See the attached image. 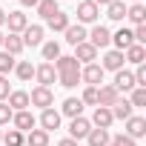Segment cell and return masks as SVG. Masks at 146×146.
Wrapping results in <instances>:
<instances>
[{
	"label": "cell",
	"instance_id": "cell-39",
	"mask_svg": "<svg viewBox=\"0 0 146 146\" xmlns=\"http://www.w3.org/2000/svg\"><path fill=\"white\" fill-rule=\"evenodd\" d=\"M112 146H137V140H132L129 135H123V132H117V135L112 137Z\"/></svg>",
	"mask_w": 146,
	"mask_h": 146
},
{
	"label": "cell",
	"instance_id": "cell-26",
	"mask_svg": "<svg viewBox=\"0 0 146 146\" xmlns=\"http://www.w3.org/2000/svg\"><path fill=\"white\" fill-rule=\"evenodd\" d=\"M126 17H129L135 26H143V23H146V6H143V3H132V6H126Z\"/></svg>",
	"mask_w": 146,
	"mask_h": 146
},
{
	"label": "cell",
	"instance_id": "cell-11",
	"mask_svg": "<svg viewBox=\"0 0 146 146\" xmlns=\"http://www.w3.org/2000/svg\"><path fill=\"white\" fill-rule=\"evenodd\" d=\"M123 52H117V49H109L106 54H103V63H100V69L103 72H120L123 69Z\"/></svg>",
	"mask_w": 146,
	"mask_h": 146
},
{
	"label": "cell",
	"instance_id": "cell-21",
	"mask_svg": "<svg viewBox=\"0 0 146 146\" xmlns=\"http://www.w3.org/2000/svg\"><path fill=\"white\" fill-rule=\"evenodd\" d=\"M69 23H72L69 12H54V15L46 20V26H49L52 32H66V29H69Z\"/></svg>",
	"mask_w": 146,
	"mask_h": 146
},
{
	"label": "cell",
	"instance_id": "cell-45",
	"mask_svg": "<svg viewBox=\"0 0 146 146\" xmlns=\"http://www.w3.org/2000/svg\"><path fill=\"white\" fill-rule=\"evenodd\" d=\"M3 23H6V12H3V9H0V26H3Z\"/></svg>",
	"mask_w": 146,
	"mask_h": 146
},
{
	"label": "cell",
	"instance_id": "cell-24",
	"mask_svg": "<svg viewBox=\"0 0 146 146\" xmlns=\"http://www.w3.org/2000/svg\"><path fill=\"white\" fill-rule=\"evenodd\" d=\"M123 60H129V63H135V66L146 63V46H140V43H132V46L123 52Z\"/></svg>",
	"mask_w": 146,
	"mask_h": 146
},
{
	"label": "cell",
	"instance_id": "cell-2",
	"mask_svg": "<svg viewBox=\"0 0 146 146\" xmlns=\"http://www.w3.org/2000/svg\"><path fill=\"white\" fill-rule=\"evenodd\" d=\"M75 15H78V23H80V26H89V23L95 26V23H98V17H100V9L92 3V0H80Z\"/></svg>",
	"mask_w": 146,
	"mask_h": 146
},
{
	"label": "cell",
	"instance_id": "cell-22",
	"mask_svg": "<svg viewBox=\"0 0 146 146\" xmlns=\"http://www.w3.org/2000/svg\"><path fill=\"white\" fill-rule=\"evenodd\" d=\"M112 43H115V49H117V52H126V49L135 43V37H132V29H117V32L112 35Z\"/></svg>",
	"mask_w": 146,
	"mask_h": 146
},
{
	"label": "cell",
	"instance_id": "cell-5",
	"mask_svg": "<svg viewBox=\"0 0 146 146\" xmlns=\"http://www.w3.org/2000/svg\"><path fill=\"white\" fill-rule=\"evenodd\" d=\"M35 80H37V86H46V89H52V83L57 80V72H54V66L52 63H40V66H35Z\"/></svg>",
	"mask_w": 146,
	"mask_h": 146
},
{
	"label": "cell",
	"instance_id": "cell-35",
	"mask_svg": "<svg viewBox=\"0 0 146 146\" xmlns=\"http://www.w3.org/2000/svg\"><path fill=\"white\" fill-rule=\"evenodd\" d=\"M15 63H17V60H15L9 52H3V49H0V75L6 78L9 72H15Z\"/></svg>",
	"mask_w": 146,
	"mask_h": 146
},
{
	"label": "cell",
	"instance_id": "cell-30",
	"mask_svg": "<svg viewBox=\"0 0 146 146\" xmlns=\"http://www.w3.org/2000/svg\"><path fill=\"white\" fill-rule=\"evenodd\" d=\"M15 75L26 83V80H32L35 78V66H32V60H17L15 63Z\"/></svg>",
	"mask_w": 146,
	"mask_h": 146
},
{
	"label": "cell",
	"instance_id": "cell-31",
	"mask_svg": "<svg viewBox=\"0 0 146 146\" xmlns=\"http://www.w3.org/2000/svg\"><path fill=\"white\" fill-rule=\"evenodd\" d=\"M35 9H37V15H40L43 20H49V17H52L54 12H60V6H57V0H40V3H37Z\"/></svg>",
	"mask_w": 146,
	"mask_h": 146
},
{
	"label": "cell",
	"instance_id": "cell-42",
	"mask_svg": "<svg viewBox=\"0 0 146 146\" xmlns=\"http://www.w3.org/2000/svg\"><path fill=\"white\" fill-rule=\"evenodd\" d=\"M57 146H80V143L72 140V137H63V140H57Z\"/></svg>",
	"mask_w": 146,
	"mask_h": 146
},
{
	"label": "cell",
	"instance_id": "cell-28",
	"mask_svg": "<svg viewBox=\"0 0 146 146\" xmlns=\"http://www.w3.org/2000/svg\"><path fill=\"white\" fill-rule=\"evenodd\" d=\"M106 17L115 20V23H120L126 17V3H123V0H112V3L106 6Z\"/></svg>",
	"mask_w": 146,
	"mask_h": 146
},
{
	"label": "cell",
	"instance_id": "cell-14",
	"mask_svg": "<svg viewBox=\"0 0 146 146\" xmlns=\"http://www.w3.org/2000/svg\"><path fill=\"white\" fill-rule=\"evenodd\" d=\"M6 103H9V109H12V112H23V109H29V92L15 89V92H9Z\"/></svg>",
	"mask_w": 146,
	"mask_h": 146
},
{
	"label": "cell",
	"instance_id": "cell-15",
	"mask_svg": "<svg viewBox=\"0 0 146 146\" xmlns=\"http://www.w3.org/2000/svg\"><path fill=\"white\" fill-rule=\"evenodd\" d=\"M109 112H112V117H115V120H129V117L135 115V109H132V103H129L126 98H117V100H115V106H109Z\"/></svg>",
	"mask_w": 146,
	"mask_h": 146
},
{
	"label": "cell",
	"instance_id": "cell-18",
	"mask_svg": "<svg viewBox=\"0 0 146 146\" xmlns=\"http://www.w3.org/2000/svg\"><path fill=\"white\" fill-rule=\"evenodd\" d=\"M63 35H66V43H69V46H78V43L86 40L89 32H86V26H80V23H69V29H66Z\"/></svg>",
	"mask_w": 146,
	"mask_h": 146
},
{
	"label": "cell",
	"instance_id": "cell-20",
	"mask_svg": "<svg viewBox=\"0 0 146 146\" xmlns=\"http://www.w3.org/2000/svg\"><path fill=\"white\" fill-rule=\"evenodd\" d=\"M60 115H66L69 120H72V117H80V115H83V103H80V98H66L63 106H60Z\"/></svg>",
	"mask_w": 146,
	"mask_h": 146
},
{
	"label": "cell",
	"instance_id": "cell-8",
	"mask_svg": "<svg viewBox=\"0 0 146 146\" xmlns=\"http://www.w3.org/2000/svg\"><path fill=\"white\" fill-rule=\"evenodd\" d=\"M126 123V132L123 135H129L132 140H140L143 135H146V117H140V115H132L129 120H123Z\"/></svg>",
	"mask_w": 146,
	"mask_h": 146
},
{
	"label": "cell",
	"instance_id": "cell-43",
	"mask_svg": "<svg viewBox=\"0 0 146 146\" xmlns=\"http://www.w3.org/2000/svg\"><path fill=\"white\" fill-rule=\"evenodd\" d=\"M92 3H95V6L100 9V6H109V3H112V0H92Z\"/></svg>",
	"mask_w": 146,
	"mask_h": 146
},
{
	"label": "cell",
	"instance_id": "cell-47",
	"mask_svg": "<svg viewBox=\"0 0 146 146\" xmlns=\"http://www.w3.org/2000/svg\"><path fill=\"white\" fill-rule=\"evenodd\" d=\"M0 140H3V132H0Z\"/></svg>",
	"mask_w": 146,
	"mask_h": 146
},
{
	"label": "cell",
	"instance_id": "cell-19",
	"mask_svg": "<svg viewBox=\"0 0 146 146\" xmlns=\"http://www.w3.org/2000/svg\"><path fill=\"white\" fill-rule=\"evenodd\" d=\"M117 92H132L135 89V75L132 72H126V69H120V72H115V83H112Z\"/></svg>",
	"mask_w": 146,
	"mask_h": 146
},
{
	"label": "cell",
	"instance_id": "cell-38",
	"mask_svg": "<svg viewBox=\"0 0 146 146\" xmlns=\"http://www.w3.org/2000/svg\"><path fill=\"white\" fill-rule=\"evenodd\" d=\"M132 75H135V86H140V89H146V63H140L135 72H132Z\"/></svg>",
	"mask_w": 146,
	"mask_h": 146
},
{
	"label": "cell",
	"instance_id": "cell-46",
	"mask_svg": "<svg viewBox=\"0 0 146 146\" xmlns=\"http://www.w3.org/2000/svg\"><path fill=\"white\" fill-rule=\"evenodd\" d=\"M3 37H6V35H3V32H0V49H3Z\"/></svg>",
	"mask_w": 146,
	"mask_h": 146
},
{
	"label": "cell",
	"instance_id": "cell-1",
	"mask_svg": "<svg viewBox=\"0 0 146 146\" xmlns=\"http://www.w3.org/2000/svg\"><path fill=\"white\" fill-rule=\"evenodd\" d=\"M29 106H37L40 112H43V109H52V106H54V92L46 89V86H35L32 95H29Z\"/></svg>",
	"mask_w": 146,
	"mask_h": 146
},
{
	"label": "cell",
	"instance_id": "cell-17",
	"mask_svg": "<svg viewBox=\"0 0 146 146\" xmlns=\"http://www.w3.org/2000/svg\"><path fill=\"white\" fill-rule=\"evenodd\" d=\"M117 98H120V92H117L112 83H109V86H98V106H106V109H109V106H115Z\"/></svg>",
	"mask_w": 146,
	"mask_h": 146
},
{
	"label": "cell",
	"instance_id": "cell-9",
	"mask_svg": "<svg viewBox=\"0 0 146 146\" xmlns=\"http://www.w3.org/2000/svg\"><path fill=\"white\" fill-rule=\"evenodd\" d=\"M72 57H75L78 63H95V60H98V49H95L89 40H83V43L75 46V54H72Z\"/></svg>",
	"mask_w": 146,
	"mask_h": 146
},
{
	"label": "cell",
	"instance_id": "cell-48",
	"mask_svg": "<svg viewBox=\"0 0 146 146\" xmlns=\"http://www.w3.org/2000/svg\"><path fill=\"white\" fill-rule=\"evenodd\" d=\"M132 3H140V0H132Z\"/></svg>",
	"mask_w": 146,
	"mask_h": 146
},
{
	"label": "cell",
	"instance_id": "cell-49",
	"mask_svg": "<svg viewBox=\"0 0 146 146\" xmlns=\"http://www.w3.org/2000/svg\"><path fill=\"white\" fill-rule=\"evenodd\" d=\"M109 146H112V140H109Z\"/></svg>",
	"mask_w": 146,
	"mask_h": 146
},
{
	"label": "cell",
	"instance_id": "cell-12",
	"mask_svg": "<svg viewBox=\"0 0 146 146\" xmlns=\"http://www.w3.org/2000/svg\"><path fill=\"white\" fill-rule=\"evenodd\" d=\"M60 120H63V115H60L57 109H43V112H40V129H43V132L60 129Z\"/></svg>",
	"mask_w": 146,
	"mask_h": 146
},
{
	"label": "cell",
	"instance_id": "cell-33",
	"mask_svg": "<svg viewBox=\"0 0 146 146\" xmlns=\"http://www.w3.org/2000/svg\"><path fill=\"white\" fill-rule=\"evenodd\" d=\"M3 143L6 146H26V135L17 129H9V132H3Z\"/></svg>",
	"mask_w": 146,
	"mask_h": 146
},
{
	"label": "cell",
	"instance_id": "cell-40",
	"mask_svg": "<svg viewBox=\"0 0 146 146\" xmlns=\"http://www.w3.org/2000/svg\"><path fill=\"white\" fill-rule=\"evenodd\" d=\"M12 109H9V103L3 100V103H0V126H6V123H12Z\"/></svg>",
	"mask_w": 146,
	"mask_h": 146
},
{
	"label": "cell",
	"instance_id": "cell-34",
	"mask_svg": "<svg viewBox=\"0 0 146 146\" xmlns=\"http://www.w3.org/2000/svg\"><path fill=\"white\" fill-rule=\"evenodd\" d=\"M57 80H60V86H66V89H75V86L80 83V69H78V72H63V75H57Z\"/></svg>",
	"mask_w": 146,
	"mask_h": 146
},
{
	"label": "cell",
	"instance_id": "cell-36",
	"mask_svg": "<svg viewBox=\"0 0 146 146\" xmlns=\"http://www.w3.org/2000/svg\"><path fill=\"white\" fill-rule=\"evenodd\" d=\"M129 103H132V109H143V106H146V89L135 86V89H132V98H129Z\"/></svg>",
	"mask_w": 146,
	"mask_h": 146
},
{
	"label": "cell",
	"instance_id": "cell-32",
	"mask_svg": "<svg viewBox=\"0 0 146 146\" xmlns=\"http://www.w3.org/2000/svg\"><path fill=\"white\" fill-rule=\"evenodd\" d=\"M40 52H43V60H46V63H52V60H57V57L63 54L57 40H49V43H43V49H40Z\"/></svg>",
	"mask_w": 146,
	"mask_h": 146
},
{
	"label": "cell",
	"instance_id": "cell-29",
	"mask_svg": "<svg viewBox=\"0 0 146 146\" xmlns=\"http://www.w3.org/2000/svg\"><path fill=\"white\" fill-rule=\"evenodd\" d=\"M26 146H49V132H43V129L26 132Z\"/></svg>",
	"mask_w": 146,
	"mask_h": 146
},
{
	"label": "cell",
	"instance_id": "cell-10",
	"mask_svg": "<svg viewBox=\"0 0 146 146\" xmlns=\"http://www.w3.org/2000/svg\"><path fill=\"white\" fill-rule=\"evenodd\" d=\"M43 35H46L43 26H37V23L32 26V23H29V26L23 29L20 37H23V46H43Z\"/></svg>",
	"mask_w": 146,
	"mask_h": 146
},
{
	"label": "cell",
	"instance_id": "cell-41",
	"mask_svg": "<svg viewBox=\"0 0 146 146\" xmlns=\"http://www.w3.org/2000/svg\"><path fill=\"white\" fill-rule=\"evenodd\" d=\"M9 92H12V89H9V78H3V75H0V103L9 98Z\"/></svg>",
	"mask_w": 146,
	"mask_h": 146
},
{
	"label": "cell",
	"instance_id": "cell-23",
	"mask_svg": "<svg viewBox=\"0 0 146 146\" xmlns=\"http://www.w3.org/2000/svg\"><path fill=\"white\" fill-rule=\"evenodd\" d=\"M23 49H26V46H23V37H20V35H12V32H9V35L3 37V52H9L12 57H17Z\"/></svg>",
	"mask_w": 146,
	"mask_h": 146
},
{
	"label": "cell",
	"instance_id": "cell-25",
	"mask_svg": "<svg viewBox=\"0 0 146 146\" xmlns=\"http://www.w3.org/2000/svg\"><path fill=\"white\" fill-rule=\"evenodd\" d=\"M52 66H54V72H57V75H63V72H78V69H80V63L72 57V54H60Z\"/></svg>",
	"mask_w": 146,
	"mask_h": 146
},
{
	"label": "cell",
	"instance_id": "cell-37",
	"mask_svg": "<svg viewBox=\"0 0 146 146\" xmlns=\"http://www.w3.org/2000/svg\"><path fill=\"white\" fill-rule=\"evenodd\" d=\"M80 103H83V106H86V103H89V106H98V86H86L83 95H80Z\"/></svg>",
	"mask_w": 146,
	"mask_h": 146
},
{
	"label": "cell",
	"instance_id": "cell-6",
	"mask_svg": "<svg viewBox=\"0 0 146 146\" xmlns=\"http://www.w3.org/2000/svg\"><path fill=\"white\" fill-rule=\"evenodd\" d=\"M80 83H86V86H100V83H103V69H100V63H86V66L80 69Z\"/></svg>",
	"mask_w": 146,
	"mask_h": 146
},
{
	"label": "cell",
	"instance_id": "cell-4",
	"mask_svg": "<svg viewBox=\"0 0 146 146\" xmlns=\"http://www.w3.org/2000/svg\"><path fill=\"white\" fill-rule=\"evenodd\" d=\"M12 126L17 129V132H32V129H37V117L29 112V109H23V112H15L12 115Z\"/></svg>",
	"mask_w": 146,
	"mask_h": 146
},
{
	"label": "cell",
	"instance_id": "cell-44",
	"mask_svg": "<svg viewBox=\"0 0 146 146\" xmlns=\"http://www.w3.org/2000/svg\"><path fill=\"white\" fill-rule=\"evenodd\" d=\"M20 3H23V6H37L40 0H20Z\"/></svg>",
	"mask_w": 146,
	"mask_h": 146
},
{
	"label": "cell",
	"instance_id": "cell-3",
	"mask_svg": "<svg viewBox=\"0 0 146 146\" xmlns=\"http://www.w3.org/2000/svg\"><path fill=\"white\" fill-rule=\"evenodd\" d=\"M86 40H89V43L100 52V49H106V46L112 43V32H109L103 23H95V26H92V32L86 35Z\"/></svg>",
	"mask_w": 146,
	"mask_h": 146
},
{
	"label": "cell",
	"instance_id": "cell-13",
	"mask_svg": "<svg viewBox=\"0 0 146 146\" xmlns=\"http://www.w3.org/2000/svg\"><path fill=\"white\" fill-rule=\"evenodd\" d=\"M6 26H9L12 35H23V29L29 26V17H26L23 12H9V15H6Z\"/></svg>",
	"mask_w": 146,
	"mask_h": 146
},
{
	"label": "cell",
	"instance_id": "cell-16",
	"mask_svg": "<svg viewBox=\"0 0 146 146\" xmlns=\"http://www.w3.org/2000/svg\"><path fill=\"white\" fill-rule=\"evenodd\" d=\"M95 129H109L112 123H115V117H112V112L106 109V106H95V115H92V120H89Z\"/></svg>",
	"mask_w": 146,
	"mask_h": 146
},
{
	"label": "cell",
	"instance_id": "cell-7",
	"mask_svg": "<svg viewBox=\"0 0 146 146\" xmlns=\"http://www.w3.org/2000/svg\"><path fill=\"white\" fill-rule=\"evenodd\" d=\"M89 132H92V123H89L83 115L69 120V137H72V140H78V143H80V140H86V135H89Z\"/></svg>",
	"mask_w": 146,
	"mask_h": 146
},
{
	"label": "cell",
	"instance_id": "cell-27",
	"mask_svg": "<svg viewBox=\"0 0 146 146\" xmlns=\"http://www.w3.org/2000/svg\"><path fill=\"white\" fill-rule=\"evenodd\" d=\"M86 140H89V146H109L112 135H109V129H95L92 126V132L86 135Z\"/></svg>",
	"mask_w": 146,
	"mask_h": 146
}]
</instances>
